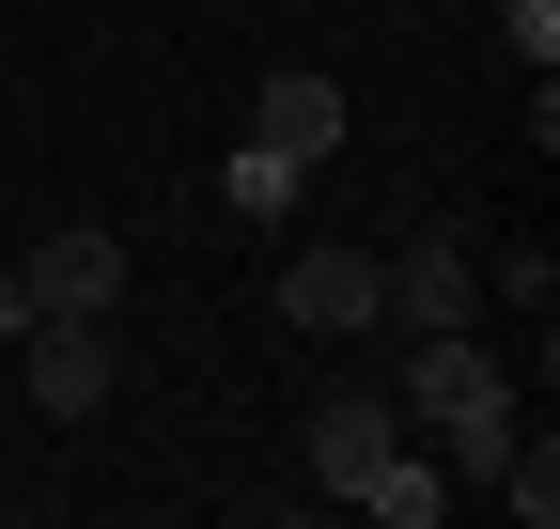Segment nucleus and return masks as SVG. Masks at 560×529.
Returning a JSON list of instances; mask_svg holds the SVG:
<instances>
[{"instance_id": "obj_10", "label": "nucleus", "mask_w": 560, "mask_h": 529, "mask_svg": "<svg viewBox=\"0 0 560 529\" xmlns=\"http://www.w3.org/2000/svg\"><path fill=\"white\" fill-rule=\"evenodd\" d=\"M436 436H452V468H467V483H499V468H514V405H467V421H436Z\"/></svg>"}, {"instance_id": "obj_3", "label": "nucleus", "mask_w": 560, "mask_h": 529, "mask_svg": "<svg viewBox=\"0 0 560 529\" xmlns=\"http://www.w3.org/2000/svg\"><path fill=\"white\" fill-rule=\"evenodd\" d=\"M16 343H32V405H47V421H94V405H109V358H125L109 311H32Z\"/></svg>"}, {"instance_id": "obj_11", "label": "nucleus", "mask_w": 560, "mask_h": 529, "mask_svg": "<svg viewBox=\"0 0 560 529\" xmlns=\"http://www.w3.org/2000/svg\"><path fill=\"white\" fill-rule=\"evenodd\" d=\"M482 281H499V296H514V311H529V327H545V311H560V264H545V249H499V264H482Z\"/></svg>"}, {"instance_id": "obj_1", "label": "nucleus", "mask_w": 560, "mask_h": 529, "mask_svg": "<svg viewBox=\"0 0 560 529\" xmlns=\"http://www.w3.org/2000/svg\"><path fill=\"white\" fill-rule=\"evenodd\" d=\"M312 483L359 498V514H389V529H420V514L452 498L436 468H420V436H405L389 389H327V405H312Z\"/></svg>"}, {"instance_id": "obj_7", "label": "nucleus", "mask_w": 560, "mask_h": 529, "mask_svg": "<svg viewBox=\"0 0 560 529\" xmlns=\"http://www.w3.org/2000/svg\"><path fill=\"white\" fill-rule=\"evenodd\" d=\"M249 141H280V156H312V172H327V141H342V79H327V62H280L265 109H249Z\"/></svg>"}, {"instance_id": "obj_5", "label": "nucleus", "mask_w": 560, "mask_h": 529, "mask_svg": "<svg viewBox=\"0 0 560 529\" xmlns=\"http://www.w3.org/2000/svg\"><path fill=\"white\" fill-rule=\"evenodd\" d=\"M125 296V234H47L16 264V311H109Z\"/></svg>"}, {"instance_id": "obj_9", "label": "nucleus", "mask_w": 560, "mask_h": 529, "mask_svg": "<svg viewBox=\"0 0 560 529\" xmlns=\"http://www.w3.org/2000/svg\"><path fill=\"white\" fill-rule=\"evenodd\" d=\"M499 498H514L529 529L560 514V436H545V421H514V468H499Z\"/></svg>"}, {"instance_id": "obj_2", "label": "nucleus", "mask_w": 560, "mask_h": 529, "mask_svg": "<svg viewBox=\"0 0 560 529\" xmlns=\"http://www.w3.org/2000/svg\"><path fill=\"white\" fill-rule=\"evenodd\" d=\"M467 296H482V249L467 234H405V249H374V327H467Z\"/></svg>"}, {"instance_id": "obj_6", "label": "nucleus", "mask_w": 560, "mask_h": 529, "mask_svg": "<svg viewBox=\"0 0 560 529\" xmlns=\"http://www.w3.org/2000/svg\"><path fill=\"white\" fill-rule=\"evenodd\" d=\"M405 405L420 421H467V405H514V374L467 343V327H420V358H405Z\"/></svg>"}, {"instance_id": "obj_4", "label": "nucleus", "mask_w": 560, "mask_h": 529, "mask_svg": "<svg viewBox=\"0 0 560 529\" xmlns=\"http://www.w3.org/2000/svg\"><path fill=\"white\" fill-rule=\"evenodd\" d=\"M280 327H312V343L374 327V249H359V234H312L296 264H280Z\"/></svg>"}, {"instance_id": "obj_8", "label": "nucleus", "mask_w": 560, "mask_h": 529, "mask_svg": "<svg viewBox=\"0 0 560 529\" xmlns=\"http://www.w3.org/2000/svg\"><path fill=\"white\" fill-rule=\"evenodd\" d=\"M296 203H312V156H280V141H249V156H234V219H265V234H280Z\"/></svg>"}]
</instances>
